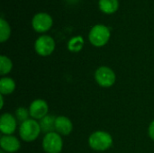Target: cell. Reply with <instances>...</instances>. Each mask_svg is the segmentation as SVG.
<instances>
[{
    "label": "cell",
    "instance_id": "ac0fdd59",
    "mask_svg": "<svg viewBox=\"0 0 154 153\" xmlns=\"http://www.w3.org/2000/svg\"><path fill=\"white\" fill-rule=\"evenodd\" d=\"M30 116V113H29V109L25 108V107H18L15 110V118L17 121L20 122V124L27 121Z\"/></svg>",
    "mask_w": 154,
    "mask_h": 153
},
{
    "label": "cell",
    "instance_id": "4fadbf2b",
    "mask_svg": "<svg viewBox=\"0 0 154 153\" xmlns=\"http://www.w3.org/2000/svg\"><path fill=\"white\" fill-rule=\"evenodd\" d=\"M98 7L105 14H114L119 7L118 0H98Z\"/></svg>",
    "mask_w": 154,
    "mask_h": 153
},
{
    "label": "cell",
    "instance_id": "8fae6325",
    "mask_svg": "<svg viewBox=\"0 0 154 153\" xmlns=\"http://www.w3.org/2000/svg\"><path fill=\"white\" fill-rule=\"evenodd\" d=\"M73 130V124L69 118L64 115L56 116L55 120V132L60 135L67 136L71 133Z\"/></svg>",
    "mask_w": 154,
    "mask_h": 153
},
{
    "label": "cell",
    "instance_id": "8992f818",
    "mask_svg": "<svg viewBox=\"0 0 154 153\" xmlns=\"http://www.w3.org/2000/svg\"><path fill=\"white\" fill-rule=\"evenodd\" d=\"M34 50L38 55L47 57L54 51L55 41L50 35H41L34 42Z\"/></svg>",
    "mask_w": 154,
    "mask_h": 153
},
{
    "label": "cell",
    "instance_id": "44dd1931",
    "mask_svg": "<svg viewBox=\"0 0 154 153\" xmlns=\"http://www.w3.org/2000/svg\"><path fill=\"white\" fill-rule=\"evenodd\" d=\"M0 153H5V152L4 151H0Z\"/></svg>",
    "mask_w": 154,
    "mask_h": 153
},
{
    "label": "cell",
    "instance_id": "7a4b0ae2",
    "mask_svg": "<svg viewBox=\"0 0 154 153\" xmlns=\"http://www.w3.org/2000/svg\"><path fill=\"white\" fill-rule=\"evenodd\" d=\"M41 133V126L37 120L30 118L27 121L20 124L19 136L23 142H31L35 141L39 137Z\"/></svg>",
    "mask_w": 154,
    "mask_h": 153
},
{
    "label": "cell",
    "instance_id": "e0dca14e",
    "mask_svg": "<svg viewBox=\"0 0 154 153\" xmlns=\"http://www.w3.org/2000/svg\"><path fill=\"white\" fill-rule=\"evenodd\" d=\"M13 69V62L12 60L5 55L0 56V75L1 76H5Z\"/></svg>",
    "mask_w": 154,
    "mask_h": 153
},
{
    "label": "cell",
    "instance_id": "7c38bea8",
    "mask_svg": "<svg viewBox=\"0 0 154 153\" xmlns=\"http://www.w3.org/2000/svg\"><path fill=\"white\" fill-rule=\"evenodd\" d=\"M55 120L56 116L52 115H47L42 120H40L39 124L41 126V130L45 134L55 132Z\"/></svg>",
    "mask_w": 154,
    "mask_h": 153
},
{
    "label": "cell",
    "instance_id": "9c48e42d",
    "mask_svg": "<svg viewBox=\"0 0 154 153\" xmlns=\"http://www.w3.org/2000/svg\"><path fill=\"white\" fill-rule=\"evenodd\" d=\"M16 118L9 113L3 114L0 117V130L4 135H12L16 129Z\"/></svg>",
    "mask_w": 154,
    "mask_h": 153
},
{
    "label": "cell",
    "instance_id": "ba28073f",
    "mask_svg": "<svg viewBox=\"0 0 154 153\" xmlns=\"http://www.w3.org/2000/svg\"><path fill=\"white\" fill-rule=\"evenodd\" d=\"M49 106L43 99L33 100L29 106L30 116L34 120H42L48 115Z\"/></svg>",
    "mask_w": 154,
    "mask_h": 153
},
{
    "label": "cell",
    "instance_id": "2e32d148",
    "mask_svg": "<svg viewBox=\"0 0 154 153\" xmlns=\"http://www.w3.org/2000/svg\"><path fill=\"white\" fill-rule=\"evenodd\" d=\"M11 35V28L9 23L3 18H0V41H6Z\"/></svg>",
    "mask_w": 154,
    "mask_h": 153
},
{
    "label": "cell",
    "instance_id": "5bb4252c",
    "mask_svg": "<svg viewBox=\"0 0 154 153\" xmlns=\"http://www.w3.org/2000/svg\"><path fill=\"white\" fill-rule=\"evenodd\" d=\"M15 89V82L13 78L4 77L0 79V93L1 95L7 96L12 94Z\"/></svg>",
    "mask_w": 154,
    "mask_h": 153
},
{
    "label": "cell",
    "instance_id": "3957f363",
    "mask_svg": "<svg viewBox=\"0 0 154 153\" xmlns=\"http://www.w3.org/2000/svg\"><path fill=\"white\" fill-rule=\"evenodd\" d=\"M111 33L109 28L105 24L98 23L90 29L88 33V40L92 45L96 47H102L108 42Z\"/></svg>",
    "mask_w": 154,
    "mask_h": 153
},
{
    "label": "cell",
    "instance_id": "d6986e66",
    "mask_svg": "<svg viewBox=\"0 0 154 153\" xmlns=\"http://www.w3.org/2000/svg\"><path fill=\"white\" fill-rule=\"evenodd\" d=\"M148 134H149V137L154 141V120L149 125V128H148Z\"/></svg>",
    "mask_w": 154,
    "mask_h": 153
},
{
    "label": "cell",
    "instance_id": "52a82bcc",
    "mask_svg": "<svg viewBox=\"0 0 154 153\" xmlns=\"http://www.w3.org/2000/svg\"><path fill=\"white\" fill-rule=\"evenodd\" d=\"M53 23L52 17L44 12L37 13L32 19V26L37 32H45L49 31Z\"/></svg>",
    "mask_w": 154,
    "mask_h": 153
},
{
    "label": "cell",
    "instance_id": "ffe728a7",
    "mask_svg": "<svg viewBox=\"0 0 154 153\" xmlns=\"http://www.w3.org/2000/svg\"><path fill=\"white\" fill-rule=\"evenodd\" d=\"M0 100H1L0 107H1V108H3V106H4V95H0Z\"/></svg>",
    "mask_w": 154,
    "mask_h": 153
},
{
    "label": "cell",
    "instance_id": "6da1fadb",
    "mask_svg": "<svg viewBox=\"0 0 154 153\" xmlns=\"http://www.w3.org/2000/svg\"><path fill=\"white\" fill-rule=\"evenodd\" d=\"M88 145L97 151H105L113 145V138L105 131H96L88 138Z\"/></svg>",
    "mask_w": 154,
    "mask_h": 153
},
{
    "label": "cell",
    "instance_id": "5b68a950",
    "mask_svg": "<svg viewBox=\"0 0 154 153\" xmlns=\"http://www.w3.org/2000/svg\"><path fill=\"white\" fill-rule=\"evenodd\" d=\"M95 79L101 87H111L116 80V76L114 70L107 66L99 67L95 72Z\"/></svg>",
    "mask_w": 154,
    "mask_h": 153
},
{
    "label": "cell",
    "instance_id": "30bf717a",
    "mask_svg": "<svg viewBox=\"0 0 154 153\" xmlns=\"http://www.w3.org/2000/svg\"><path fill=\"white\" fill-rule=\"evenodd\" d=\"M2 151L7 153H14L20 150V141L13 135H3L0 140Z\"/></svg>",
    "mask_w": 154,
    "mask_h": 153
},
{
    "label": "cell",
    "instance_id": "9a60e30c",
    "mask_svg": "<svg viewBox=\"0 0 154 153\" xmlns=\"http://www.w3.org/2000/svg\"><path fill=\"white\" fill-rule=\"evenodd\" d=\"M84 39L80 35L74 36L68 41V50L71 52H79L82 50L84 46Z\"/></svg>",
    "mask_w": 154,
    "mask_h": 153
},
{
    "label": "cell",
    "instance_id": "277c9868",
    "mask_svg": "<svg viewBox=\"0 0 154 153\" xmlns=\"http://www.w3.org/2000/svg\"><path fill=\"white\" fill-rule=\"evenodd\" d=\"M42 149L46 153H60L63 149V140L61 136L56 133L45 134L42 139Z\"/></svg>",
    "mask_w": 154,
    "mask_h": 153
}]
</instances>
